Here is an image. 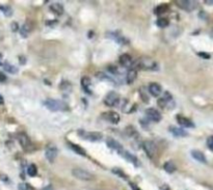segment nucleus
<instances>
[{"instance_id":"1","label":"nucleus","mask_w":213,"mask_h":190,"mask_svg":"<svg viewBox=\"0 0 213 190\" xmlns=\"http://www.w3.org/2000/svg\"><path fill=\"white\" fill-rule=\"evenodd\" d=\"M134 66L137 67L138 69L145 70V71H155L158 68L157 62L154 59H152L151 57L148 56H143L139 59H137L134 62Z\"/></svg>"},{"instance_id":"2","label":"nucleus","mask_w":213,"mask_h":190,"mask_svg":"<svg viewBox=\"0 0 213 190\" xmlns=\"http://www.w3.org/2000/svg\"><path fill=\"white\" fill-rule=\"evenodd\" d=\"M44 105L47 109L51 111H66L69 110V105L66 102L57 99H47L44 102Z\"/></svg>"},{"instance_id":"3","label":"nucleus","mask_w":213,"mask_h":190,"mask_svg":"<svg viewBox=\"0 0 213 190\" xmlns=\"http://www.w3.org/2000/svg\"><path fill=\"white\" fill-rule=\"evenodd\" d=\"M78 134L80 135L81 138L85 140H90L93 142L100 141L103 138L102 133L100 132H86V131H78Z\"/></svg>"},{"instance_id":"4","label":"nucleus","mask_w":213,"mask_h":190,"mask_svg":"<svg viewBox=\"0 0 213 190\" xmlns=\"http://www.w3.org/2000/svg\"><path fill=\"white\" fill-rule=\"evenodd\" d=\"M72 175L77 179L82 180V181H92L95 178L93 174L84 171L82 168H74L72 171Z\"/></svg>"},{"instance_id":"5","label":"nucleus","mask_w":213,"mask_h":190,"mask_svg":"<svg viewBox=\"0 0 213 190\" xmlns=\"http://www.w3.org/2000/svg\"><path fill=\"white\" fill-rule=\"evenodd\" d=\"M119 102H120V96L116 91H109L105 96V98H104V104L109 107L117 106V105L119 104Z\"/></svg>"},{"instance_id":"6","label":"nucleus","mask_w":213,"mask_h":190,"mask_svg":"<svg viewBox=\"0 0 213 190\" xmlns=\"http://www.w3.org/2000/svg\"><path fill=\"white\" fill-rule=\"evenodd\" d=\"M143 148H144L145 152H146V154L148 155V157L151 158V159H153L155 154H156V152H157L156 145H155L154 142L151 141V140L145 141L144 144H143Z\"/></svg>"},{"instance_id":"7","label":"nucleus","mask_w":213,"mask_h":190,"mask_svg":"<svg viewBox=\"0 0 213 190\" xmlns=\"http://www.w3.org/2000/svg\"><path fill=\"white\" fill-rule=\"evenodd\" d=\"M177 3H178L179 8H181L182 9L187 11V12L194 11V9L197 8V6H198V2L194 1V0H181V1H178Z\"/></svg>"},{"instance_id":"8","label":"nucleus","mask_w":213,"mask_h":190,"mask_svg":"<svg viewBox=\"0 0 213 190\" xmlns=\"http://www.w3.org/2000/svg\"><path fill=\"white\" fill-rule=\"evenodd\" d=\"M102 118L104 121L106 122H109V123L113 124V125H117L120 123V115L117 114V112H114V111H108V112H104L102 113Z\"/></svg>"},{"instance_id":"9","label":"nucleus","mask_w":213,"mask_h":190,"mask_svg":"<svg viewBox=\"0 0 213 190\" xmlns=\"http://www.w3.org/2000/svg\"><path fill=\"white\" fill-rule=\"evenodd\" d=\"M57 148L55 145L53 144H49L48 147L46 148V151H45V156L47 158V160H48L50 163H53L54 160H55L56 156H57Z\"/></svg>"},{"instance_id":"10","label":"nucleus","mask_w":213,"mask_h":190,"mask_svg":"<svg viewBox=\"0 0 213 190\" xmlns=\"http://www.w3.org/2000/svg\"><path fill=\"white\" fill-rule=\"evenodd\" d=\"M145 113H146V117L149 118V121L155 122V123H158V122L161 121V114L155 108H149Z\"/></svg>"},{"instance_id":"11","label":"nucleus","mask_w":213,"mask_h":190,"mask_svg":"<svg viewBox=\"0 0 213 190\" xmlns=\"http://www.w3.org/2000/svg\"><path fill=\"white\" fill-rule=\"evenodd\" d=\"M119 154L121 155V156H123V157L126 159L127 161H129V162H131L134 166H138V160H137V158L135 157L134 155H132L131 153H129V152H127V151H125L124 149H122L121 151H119Z\"/></svg>"},{"instance_id":"12","label":"nucleus","mask_w":213,"mask_h":190,"mask_svg":"<svg viewBox=\"0 0 213 190\" xmlns=\"http://www.w3.org/2000/svg\"><path fill=\"white\" fill-rule=\"evenodd\" d=\"M149 90V93H150L153 97H159L161 93H162V89H161V85L159 83H156V82H152L150 83V85L148 87Z\"/></svg>"},{"instance_id":"13","label":"nucleus","mask_w":213,"mask_h":190,"mask_svg":"<svg viewBox=\"0 0 213 190\" xmlns=\"http://www.w3.org/2000/svg\"><path fill=\"white\" fill-rule=\"evenodd\" d=\"M177 122L180 126L184 128H194V124L192 123L191 120H189L188 117H185L183 115H177Z\"/></svg>"},{"instance_id":"14","label":"nucleus","mask_w":213,"mask_h":190,"mask_svg":"<svg viewBox=\"0 0 213 190\" xmlns=\"http://www.w3.org/2000/svg\"><path fill=\"white\" fill-rule=\"evenodd\" d=\"M18 140L20 142V144H21V147L24 149V150H28L30 148V145H31V142H30V139L29 137L27 136L25 133H21L18 135Z\"/></svg>"},{"instance_id":"15","label":"nucleus","mask_w":213,"mask_h":190,"mask_svg":"<svg viewBox=\"0 0 213 190\" xmlns=\"http://www.w3.org/2000/svg\"><path fill=\"white\" fill-rule=\"evenodd\" d=\"M172 100H173L172 95L168 93V91H165L163 97L160 98V99L158 100V105H159V107H161V108H165L168 104L171 103Z\"/></svg>"},{"instance_id":"16","label":"nucleus","mask_w":213,"mask_h":190,"mask_svg":"<svg viewBox=\"0 0 213 190\" xmlns=\"http://www.w3.org/2000/svg\"><path fill=\"white\" fill-rule=\"evenodd\" d=\"M106 144H107V147L112 149V150H116V151H121L122 149H123V147H122V144H120L119 141H117L114 138L112 137H108L106 139Z\"/></svg>"},{"instance_id":"17","label":"nucleus","mask_w":213,"mask_h":190,"mask_svg":"<svg viewBox=\"0 0 213 190\" xmlns=\"http://www.w3.org/2000/svg\"><path fill=\"white\" fill-rule=\"evenodd\" d=\"M119 60H120V63L122 64V67L124 68H129L131 64H133L132 57H131L129 54H123V55H121Z\"/></svg>"},{"instance_id":"18","label":"nucleus","mask_w":213,"mask_h":190,"mask_svg":"<svg viewBox=\"0 0 213 190\" xmlns=\"http://www.w3.org/2000/svg\"><path fill=\"white\" fill-rule=\"evenodd\" d=\"M137 77V70L135 68H131V69L128 70L127 75H126V81L128 84H131L134 82V80L136 79Z\"/></svg>"},{"instance_id":"19","label":"nucleus","mask_w":213,"mask_h":190,"mask_svg":"<svg viewBox=\"0 0 213 190\" xmlns=\"http://www.w3.org/2000/svg\"><path fill=\"white\" fill-rule=\"evenodd\" d=\"M191 156L192 158L195 159V160L199 162H201V163H207V158H206V156L203 154L201 151H197V150L191 151Z\"/></svg>"},{"instance_id":"20","label":"nucleus","mask_w":213,"mask_h":190,"mask_svg":"<svg viewBox=\"0 0 213 190\" xmlns=\"http://www.w3.org/2000/svg\"><path fill=\"white\" fill-rule=\"evenodd\" d=\"M170 132L172 134H174L176 137H186L187 132L184 131L182 128H177V127H170Z\"/></svg>"},{"instance_id":"21","label":"nucleus","mask_w":213,"mask_h":190,"mask_svg":"<svg viewBox=\"0 0 213 190\" xmlns=\"http://www.w3.org/2000/svg\"><path fill=\"white\" fill-rule=\"evenodd\" d=\"M50 11L54 14H56V15L60 16L63 14V11H65V9H63V6L62 3L55 2V3H53V4L50 5Z\"/></svg>"},{"instance_id":"22","label":"nucleus","mask_w":213,"mask_h":190,"mask_svg":"<svg viewBox=\"0 0 213 190\" xmlns=\"http://www.w3.org/2000/svg\"><path fill=\"white\" fill-rule=\"evenodd\" d=\"M108 35H111L110 38L113 39L117 43H119L120 45H126V44L128 43V40L125 38V36L121 35H117V32H111V33H108Z\"/></svg>"},{"instance_id":"23","label":"nucleus","mask_w":213,"mask_h":190,"mask_svg":"<svg viewBox=\"0 0 213 190\" xmlns=\"http://www.w3.org/2000/svg\"><path fill=\"white\" fill-rule=\"evenodd\" d=\"M30 31H31V25H30L28 22H26L25 24L21 27V29H20V35H21L23 38H27Z\"/></svg>"},{"instance_id":"24","label":"nucleus","mask_w":213,"mask_h":190,"mask_svg":"<svg viewBox=\"0 0 213 190\" xmlns=\"http://www.w3.org/2000/svg\"><path fill=\"white\" fill-rule=\"evenodd\" d=\"M90 84H92V81H90L89 77H86V76L82 77V79H81V85H82L83 90H85L86 93H90Z\"/></svg>"},{"instance_id":"25","label":"nucleus","mask_w":213,"mask_h":190,"mask_svg":"<svg viewBox=\"0 0 213 190\" xmlns=\"http://www.w3.org/2000/svg\"><path fill=\"white\" fill-rule=\"evenodd\" d=\"M69 147H70V149H72V150L76 153V154H78V155H81V156H85L86 155V153H85V151H84V149H82L80 147V145H78V144H69Z\"/></svg>"},{"instance_id":"26","label":"nucleus","mask_w":213,"mask_h":190,"mask_svg":"<svg viewBox=\"0 0 213 190\" xmlns=\"http://www.w3.org/2000/svg\"><path fill=\"white\" fill-rule=\"evenodd\" d=\"M163 167H164V171L167 172H168V174H173V172L176 171V165H175V163L173 161L165 162L164 165H163Z\"/></svg>"},{"instance_id":"27","label":"nucleus","mask_w":213,"mask_h":190,"mask_svg":"<svg viewBox=\"0 0 213 190\" xmlns=\"http://www.w3.org/2000/svg\"><path fill=\"white\" fill-rule=\"evenodd\" d=\"M167 11H168V6L167 4H160V5H158V6L155 8L154 14H155V15L159 16V15H162V14L167 13Z\"/></svg>"},{"instance_id":"28","label":"nucleus","mask_w":213,"mask_h":190,"mask_svg":"<svg viewBox=\"0 0 213 190\" xmlns=\"http://www.w3.org/2000/svg\"><path fill=\"white\" fill-rule=\"evenodd\" d=\"M126 134L128 135L129 137H138L139 136V134L137 133V131L135 130V128L134 127H132V126H128L127 128H126Z\"/></svg>"},{"instance_id":"29","label":"nucleus","mask_w":213,"mask_h":190,"mask_svg":"<svg viewBox=\"0 0 213 190\" xmlns=\"http://www.w3.org/2000/svg\"><path fill=\"white\" fill-rule=\"evenodd\" d=\"M156 25L159 27V28H165L170 25V21L167 18H160L156 21Z\"/></svg>"},{"instance_id":"30","label":"nucleus","mask_w":213,"mask_h":190,"mask_svg":"<svg viewBox=\"0 0 213 190\" xmlns=\"http://www.w3.org/2000/svg\"><path fill=\"white\" fill-rule=\"evenodd\" d=\"M3 67H4V70L6 71V72H8L11 74H16L17 72H18L17 68L15 66H13V64L8 63V62H5L4 64H3Z\"/></svg>"},{"instance_id":"31","label":"nucleus","mask_w":213,"mask_h":190,"mask_svg":"<svg viewBox=\"0 0 213 190\" xmlns=\"http://www.w3.org/2000/svg\"><path fill=\"white\" fill-rule=\"evenodd\" d=\"M27 174L30 177H36V174H38V169H36V166L35 164H30L28 167H27Z\"/></svg>"},{"instance_id":"32","label":"nucleus","mask_w":213,"mask_h":190,"mask_svg":"<svg viewBox=\"0 0 213 190\" xmlns=\"http://www.w3.org/2000/svg\"><path fill=\"white\" fill-rule=\"evenodd\" d=\"M0 9L2 11V13L4 14L6 17H11L13 15V9L9 8L8 5H3V6H0Z\"/></svg>"},{"instance_id":"33","label":"nucleus","mask_w":213,"mask_h":190,"mask_svg":"<svg viewBox=\"0 0 213 190\" xmlns=\"http://www.w3.org/2000/svg\"><path fill=\"white\" fill-rule=\"evenodd\" d=\"M96 77H97V78H99L100 80L110 81V82H113V83H114V80H113V78H110L109 76L105 75V74H104V73H98V74H96Z\"/></svg>"},{"instance_id":"34","label":"nucleus","mask_w":213,"mask_h":190,"mask_svg":"<svg viewBox=\"0 0 213 190\" xmlns=\"http://www.w3.org/2000/svg\"><path fill=\"white\" fill-rule=\"evenodd\" d=\"M107 69L110 73H112L113 75H121V71L117 69L116 66H109Z\"/></svg>"},{"instance_id":"35","label":"nucleus","mask_w":213,"mask_h":190,"mask_svg":"<svg viewBox=\"0 0 213 190\" xmlns=\"http://www.w3.org/2000/svg\"><path fill=\"white\" fill-rule=\"evenodd\" d=\"M139 93H140V98H141V100H143L144 102H146V103H148V102L150 101V99H149V97H148L147 93H145V91H144V87H141V89L139 90Z\"/></svg>"},{"instance_id":"36","label":"nucleus","mask_w":213,"mask_h":190,"mask_svg":"<svg viewBox=\"0 0 213 190\" xmlns=\"http://www.w3.org/2000/svg\"><path fill=\"white\" fill-rule=\"evenodd\" d=\"M112 172H114V174H117V175H119L120 177H122V178L125 179V180L127 179V176L125 175V174H124V171H121L120 168H113V169H112Z\"/></svg>"},{"instance_id":"37","label":"nucleus","mask_w":213,"mask_h":190,"mask_svg":"<svg viewBox=\"0 0 213 190\" xmlns=\"http://www.w3.org/2000/svg\"><path fill=\"white\" fill-rule=\"evenodd\" d=\"M207 147L210 151H213V137L209 136L207 139Z\"/></svg>"},{"instance_id":"38","label":"nucleus","mask_w":213,"mask_h":190,"mask_svg":"<svg viewBox=\"0 0 213 190\" xmlns=\"http://www.w3.org/2000/svg\"><path fill=\"white\" fill-rule=\"evenodd\" d=\"M30 189V186L28 184H26V183H22V184L19 185V190H29Z\"/></svg>"},{"instance_id":"39","label":"nucleus","mask_w":213,"mask_h":190,"mask_svg":"<svg viewBox=\"0 0 213 190\" xmlns=\"http://www.w3.org/2000/svg\"><path fill=\"white\" fill-rule=\"evenodd\" d=\"M198 54H199V56L203 57V58H206V59H209V58H210V55H209V54H207L206 52H199Z\"/></svg>"},{"instance_id":"40","label":"nucleus","mask_w":213,"mask_h":190,"mask_svg":"<svg viewBox=\"0 0 213 190\" xmlns=\"http://www.w3.org/2000/svg\"><path fill=\"white\" fill-rule=\"evenodd\" d=\"M6 81V76L4 73L0 72V82H5Z\"/></svg>"},{"instance_id":"41","label":"nucleus","mask_w":213,"mask_h":190,"mask_svg":"<svg viewBox=\"0 0 213 190\" xmlns=\"http://www.w3.org/2000/svg\"><path fill=\"white\" fill-rule=\"evenodd\" d=\"M17 30H18V24H17L16 22H14V23H12V31H14V32H16Z\"/></svg>"},{"instance_id":"42","label":"nucleus","mask_w":213,"mask_h":190,"mask_svg":"<svg viewBox=\"0 0 213 190\" xmlns=\"http://www.w3.org/2000/svg\"><path fill=\"white\" fill-rule=\"evenodd\" d=\"M130 184V187L132 188V190H140L139 188H138V186H136L134 184V183H129Z\"/></svg>"},{"instance_id":"43","label":"nucleus","mask_w":213,"mask_h":190,"mask_svg":"<svg viewBox=\"0 0 213 190\" xmlns=\"http://www.w3.org/2000/svg\"><path fill=\"white\" fill-rule=\"evenodd\" d=\"M62 84H63V85H66V81H65V82H63ZM67 84L69 85L70 83H68V82H67ZM60 89H62V90H67V89H68V90H71V86H60Z\"/></svg>"},{"instance_id":"44","label":"nucleus","mask_w":213,"mask_h":190,"mask_svg":"<svg viewBox=\"0 0 213 190\" xmlns=\"http://www.w3.org/2000/svg\"><path fill=\"white\" fill-rule=\"evenodd\" d=\"M43 190H53V187L51 185H49V186H46L45 188H43Z\"/></svg>"},{"instance_id":"45","label":"nucleus","mask_w":213,"mask_h":190,"mask_svg":"<svg viewBox=\"0 0 213 190\" xmlns=\"http://www.w3.org/2000/svg\"><path fill=\"white\" fill-rule=\"evenodd\" d=\"M3 103H4V100H3L2 96H1V95H0V105H2Z\"/></svg>"},{"instance_id":"46","label":"nucleus","mask_w":213,"mask_h":190,"mask_svg":"<svg viewBox=\"0 0 213 190\" xmlns=\"http://www.w3.org/2000/svg\"><path fill=\"white\" fill-rule=\"evenodd\" d=\"M161 190H170V188H168V186H167V185H164L163 187L161 188Z\"/></svg>"},{"instance_id":"47","label":"nucleus","mask_w":213,"mask_h":190,"mask_svg":"<svg viewBox=\"0 0 213 190\" xmlns=\"http://www.w3.org/2000/svg\"><path fill=\"white\" fill-rule=\"evenodd\" d=\"M205 2L207 3V4H209V5H210V4H212V2H213V1H205Z\"/></svg>"},{"instance_id":"48","label":"nucleus","mask_w":213,"mask_h":190,"mask_svg":"<svg viewBox=\"0 0 213 190\" xmlns=\"http://www.w3.org/2000/svg\"><path fill=\"white\" fill-rule=\"evenodd\" d=\"M2 64V62H1V54H0V66Z\"/></svg>"}]
</instances>
